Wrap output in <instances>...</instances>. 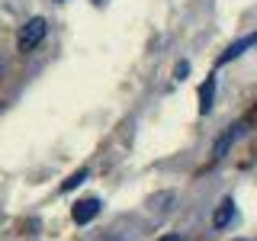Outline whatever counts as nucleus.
Instances as JSON below:
<instances>
[{
	"label": "nucleus",
	"mask_w": 257,
	"mask_h": 241,
	"mask_svg": "<svg viewBox=\"0 0 257 241\" xmlns=\"http://www.w3.org/2000/svg\"><path fill=\"white\" fill-rule=\"evenodd\" d=\"M45 32H48V23L42 16H32L26 26L20 29V36H16V48H20V52H32V48L45 39Z\"/></svg>",
	"instance_id": "nucleus-1"
},
{
	"label": "nucleus",
	"mask_w": 257,
	"mask_h": 241,
	"mask_svg": "<svg viewBox=\"0 0 257 241\" xmlns=\"http://www.w3.org/2000/svg\"><path fill=\"white\" fill-rule=\"evenodd\" d=\"M100 199L96 196H84V199H77L74 206H71V219H74L77 225H87V222H93L96 215H100Z\"/></svg>",
	"instance_id": "nucleus-2"
},
{
	"label": "nucleus",
	"mask_w": 257,
	"mask_h": 241,
	"mask_svg": "<svg viewBox=\"0 0 257 241\" xmlns=\"http://www.w3.org/2000/svg\"><path fill=\"white\" fill-rule=\"evenodd\" d=\"M231 222H235V199H231V196H225L222 203L215 206V212H212V225L222 231V228H228Z\"/></svg>",
	"instance_id": "nucleus-3"
},
{
	"label": "nucleus",
	"mask_w": 257,
	"mask_h": 241,
	"mask_svg": "<svg viewBox=\"0 0 257 241\" xmlns=\"http://www.w3.org/2000/svg\"><path fill=\"white\" fill-rule=\"evenodd\" d=\"M254 45H257V32H251V36H244V39H238V42H231V45L222 52L219 64H228V61H235L238 55H244L247 48H254Z\"/></svg>",
	"instance_id": "nucleus-4"
},
{
	"label": "nucleus",
	"mask_w": 257,
	"mask_h": 241,
	"mask_svg": "<svg viewBox=\"0 0 257 241\" xmlns=\"http://www.w3.org/2000/svg\"><path fill=\"white\" fill-rule=\"evenodd\" d=\"M212 103H215V77H206L203 87H199V112L209 116V112H212Z\"/></svg>",
	"instance_id": "nucleus-5"
},
{
	"label": "nucleus",
	"mask_w": 257,
	"mask_h": 241,
	"mask_svg": "<svg viewBox=\"0 0 257 241\" xmlns=\"http://www.w3.org/2000/svg\"><path fill=\"white\" fill-rule=\"evenodd\" d=\"M241 132H244V126H231L228 129V132H225L222 135V139L219 142H215V148H212V155L215 158H225V155H228V148H231V145H235V139H238V135Z\"/></svg>",
	"instance_id": "nucleus-6"
},
{
	"label": "nucleus",
	"mask_w": 257,
	"mask_h": 241,
	"mask_svg": "<svg viewBox=\"0 0 257 241\" xmlns=\"http://www.w3.org/2000/svg\"><path fill=\"white\" fill-rule=\"evenodd\" d=\"M87 177H90V171H87V167H80V171H74V174H71V177H68V180H64V183H61V193H71V190H77V187H80V183H84V180H87Z\"/></svg>",
	"instance_id": "nucleus-7"
},
{
	"label": "nucleus",
	"mask_w": 257,
	"mask_h": 241,
	"mask_svg": "<svg viewBox=\"0 0 257 241\" xmlns=\"http://www.w3.org/2000/svg\"><path fill=\"white\" fill-rule=\"evenodd\" d=\"M187 74H190V64H187V61H180V64H177V80H183Z\"/></svg>",
	"instance_id": "nucleus-8"
},
{
	"label": "nucleus",
	"mask_w": 257,
	"mask_h": 241,
	"mask_svg": "<svg viewBox=\"0 0 257 241\" xmlns=\"http://www.w3.org/2000/svg\"><path fill=\"white\" fill-rule=\"evenodd\" d=\"M158 241H180V235H164V238H158Z\"/></svg>",
	"instance_id": "nucleus-9"
},
{
	"label": "nucleus",
	"mask_w": 257,
	"mask_h": 241,
	"mask_svg": "<svg viewBox=\"0 0 257 241\" xmlns=\"http://www.w3.org/2000/svg\"><path fill=\"white\" fill-rule=\"evenodd\" d=\"M93 4H106V0H93Z\"/></svg>",
	"instance_id": "nucleus-10"
},
{
	"label": "nucleus",
	"mask_w": 257,
	"mask_h": 241,
	"mask_svg": "<svg viewBox=\"0 0 257 241\" xmlns=\"http://www.w3.org/2000/svg\"><path fill=\"white\" fill-rule=\"evenodd\" d=\"M238 241H247V238H238Z\"/></svg>",
	"instance_id": "nucleus-11"
}]
</instances>
